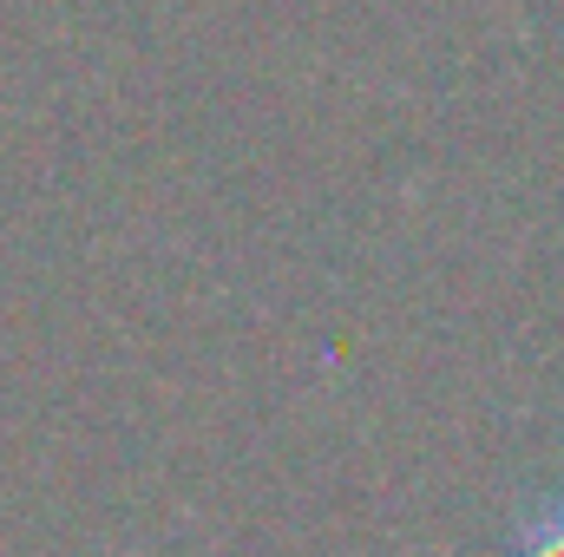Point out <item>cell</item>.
<instances>
[{
  "label": "cell",
  "mask_w": 564,
  "mask_h": 557,
  "mask_svg": "<svg viewBox=\"0 0 564 557\" xmlns=\"http://www.w3.org/2000/svg\"><path fill=\"white\" fill-rule=\"evenodd\" d=\"M506 557H564V492L539 499V505L519 518L512 551H506Z\"/></svg>",
  "instance_id": "6da1fadb"
}]
</instances>
